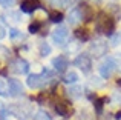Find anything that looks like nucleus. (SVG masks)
Wrapping results in <instances>:
<instances>
[{"mask_svg":"<svg viewBox=\"0 0 121 120\" xmlns=\"http://www.w3.org/2000/svg\"><path fill=\"white\" fill-rule=\"evenodd\" d=\"M34 120H52L49 114H48L46 111H43V109H40V111L35 112V115H34Z\"/></svg>","mask_w":121,"mask_h":120,"instance_id":"obj_18","label":"nucleus"},{"mask_svg":"<svg viewBox=\"0 0 121 120\" xmlns=\"http://www.w3.org/2000/svg\"><path fill=\"white\" fill-rule=\"evenodd\" d=\"M63 14L61 12H58V11H51L49 12V20L51 22H54V23H61L63 22Z\"/></svg>","mask_w":121,"mask_h":120,"instance_id":"obj_15","label":"nucleus"},{"mask_svg":"<svg viewBox=\"0 0 121 120\" xmlns=\"http://www.w3.org/2000/svg\"><path fill=\"white\" fill-rule=\"evenodd\" d=\"M8 91L11 97H18L23 94V85L17 78H9L8 80Z\"/></svg>","mask_w":121,"mask_h":120,"instance_id":"obj_8","label":"nucleus"},{"mask_svg":"<svg viewBox=\"0 0 121 120\" xmlns=\"http://www.w3.org/2000/svg\"><path fill=\"white\" fill-rule=\"evenodd\" d=\"M55 111H57V114L61 115V117H68L71 109H69V105H66L65 102H58V103H55Z\"/></svg>","mask_w":121,"mask_h":120,"instance_id":"obj_12","label":"nucleus"},{"mask_svg":"<svg viewBox=\"0 0 121 120\" xmlns=\"http://www.w3.org/2000/svg\"><path fill=\"white\" fill-rule=\"evenodd\" d=\"M100 75L103 78H109L110 75L113 74V71L117 69V62H115V59L113 57H106L101 62V65H100Z\"/></svg>","mask_w":121,"mask_h":120,"instance_id":"obj_3","label":"nucleus"},{"mask_svg":"<svg viewBox=\"0 0 121 120\" xmlns=\"http://www.w3.org/2000/svg\"><path fill=\"white\" fill-rule=\"evenodd\" d=\"M51 54V46L48 45V43H40V55L41 57H46V55Z\"/></svg>","mask_w":121,"mask_h":120,"instance_id":"obj_20","label":"nucleus"},{"mask_svg":"<svg viewBox=\"0 0 121 120\" xmlns=\"http://www.w3.org/2000/svg\"><path fill=\"white\" fill-rule=\"evenodd\" d=\"M15 0H0V6H3V8H11V6H14Z\"/></svg>","mask_w":121,"mask_h":120,"instance_id":"obj_22","label":"nucleus"},{"mask_svg":"<svg viewBox=\"0 0 121 120\" xmlns=\"http://www.w3.org/2000/svg\"><path fill=\"white\" fill-rule=\"evenodd\" d=\"M9 69H11L12 72H15V74H28V72H29V63L25 59L18 57V59H15V60L11 62Z\"/></svg>","mask_w":121,"mask_h":120,"instance_id":"obj_6","label":"nucleus"},{"mask_svg":"<svg viewBox=\"0 0 121 120\" xmlns=\"http://www.w3.org/2000/svg\"><path fill=\"white\" fill-rule=\"evenodd\" d=\"M75 37L80 42H87L89 40V31L87 29H77L75 31Z\"/></svg>","mask_w":121,"mask_h":120,"instance_id":"obj_16","label":"nucleus"},{"mask_svg":"<svg viewBox=\"0 0 121 120\" xmlns=\"http://www.w3.org/2000/svg\"><path fill=\"white\" fill-rule=\"evenodd\" d=\"M74 65L77 66V68H80L84 74H89L92 69V59L89 54H86V52H83V54H78L77 57L74 60Z\"/></svg>","mask_w":121,"mask_h":120,"instance_id":"obj_4","label":"nucleus"},{"mask_svg":"<svg viewBox=\"0 0 121 120\" xmlns=\"http://www.w3.org/2000/svg\"><path fill=\"white\" fill-rule=\"evenodd\" d=\"M0 96L6 97L9 96V91H8V83H6L3 78H0Z\"/></svg>","mask_w":121,"mask_h":120,"instance_id":"obj_21","label":"nucleus"},{"mask_svg":"<svg viewBox=\"0 0 121 120\" xmlns=\"http://www.w3.org/2000/svg\"><path fill=\"white\" fill-rule=\"evenodd\" d=\"M81 20H83V12H81L80 6H77V8H72V9H71V12H69V15H68V22H69V25L75 26V25H78Z\"/></svg>","mask_w":121,"mask_h":120,"instance_id":"obj_10","label":"nucleus"},{"mask_svg":"<svg viewBox=\"0 0 121 120\" xmlns=\"http://www.w3.org/2000/svg\"><path fill=\"white\" fill-rule=\"evenodd\" d=\"M9 36H11V39H15V37H22V32L18 29H11Z\"/></svg>","mask_w":121,"mask_h":120,"instance_id":"obj_25","label":"nucleus"},{"mask_svg":"<svg viewBox=\"0 0 121 120\" xmlns=\"http://www.w3.org/2000/svg\"><path fill=\"white\" fill-rule=\"evenodd\" d=\"M52 66L58 74H63L69 66V59L66 55H57L55 59H52Z\"/></svg>","mask_w":121,"mask_h":120,"instance_id":"obj_7","label":"nucleus"},{"mask_svg":"<svg viewBox=\"0 0 121 120\" xmlns=\"http://www.w3.org/2000/svg\"><path fill=\"white\" fill-rule=\"evenodd\" d=\"M98 80H100L98 77H92V78H91V85H95L97 88H101V86L104 85V82H98Z\"/></svg>","mask_w":121,"mask_h":120,"instance_id":"obj_24","label":"nucleus"},{"mask_svg":"<svg viewBox=\"0 0 121 120\" xmlns=\"http://www.w3.org/2000/svg\"><path fill=\"white\" fill-rule=\"evenodd\" d=\"M41 26H43V22H40V20H35L34 23H31V25H29L28 31H29L31 34H37V32H39V31L41 29Z\"/></svg>","mask_w":121,"mask_h":120,"instance_id":"obj_17","label":"nucleus"},{"mask_svg":"<svg viewBox=\"0 0 121 120\" xmlns=\"http://www.w3.org/2000/svg\"><path fill=\"white\" fill-rule=\"evenodd\" d=\"M95 26H97L98 32H103L106 36L112 37L113 29H115V18L112 15H109L107 12L101 11V12H98L97 18H95Z\"/></svg>","mask_w":121,"mask_h":120,"instance_id":"obj_1","label":"nucleus"},{"mask_svg":"<svg viewBox=\"0 0 121 120\" xmlns=\"http://www.w3.org/2000/svg\"><path fill=\"white\" fill-rule=\"evenodd\" d=\"M106 97H98V99H95L94 100V108H95V112H97L98 115L103 112V106H104V103H106Z\"/></svg>","mask_w":121,"mask_h":120,"instance_id":"obj_14","label":"nucleus"},{"mask_svg":"<svg viewBox=\"0 0 121 120\" xmlns=\"http://www.w3.org/2000/svg\"><path fill=\"white\" fill-rule=\"evenodd\" d=\"M107 43L106 42H103V40H97V42H94L91 45V54H94L95 57H101V55H104L107 52Z\"/></svg>","mask_w":121,"mask_h":120,"instance_id":"obj_9","label":"nucleus"},{"mask_svg":"<svg viewBox=\"0 0 121 120\" xmlns=\"http://www.w3.org/2000/svg\"><path fill=\"white\" fill-rule=\"evenodd\" d=\"M68 94H69V97H72V99H78V97L81 96V88L72 86V88H69V89H68Z\"/></svg>","mask_w":121,"mask_h":120,"instance_id":"obj_19","label":"nucleus"},{"mask_svg":"<svg viewBox=\"0 0 121 120\" xmlns=\"http://www.w3.org/2000/svg\"><path fill=\"white\" fill-rule=\"evenodd\" d=\"M63 82H65V83H68V85L77 83V82H78V74H77V72H74V71L66 72V74L63 75Z\"/></svg>","mask_w":121,"mask_h":120,"instance_id":"obj_13","label":"nucleus"},{"mask_svg":"<svg viewBox=\"0 0 121 120\" xmlns=\"http://www.w3.org/2000/svg\"><path fill=\"white\" fill-rule=\"evenodd\" d=\"M39 8H40L39 0H23V2L20 3V9L23 12H26V14H31V12H34Z\"/></svg>","mask_w":121,"mask_h":120,"instance_id":"obj_11","label":"nucleus"},{"mask_svg":"<svg viewBox=\"0 0 121 120\" xmlns=\"http://www.w3.org/2000/svg\"><path fill=\"white\" fill-rule=\"evenodd\" d=\"M48 78H52V72L44 68L41 74H29L26 83L31 89H39V88H43L44 85H48V82H49Z\"/></svg>","mask_w":121,"mask_h":120,"instance_id":"obj_2","label":"nucleus"},{"mask_svg":"<svg viewBox=\"0 0 121 120\" xmlns=\"http://www.w3.org/2000/svg\"><path fill=\"white\" fill-rule=\"evenodd\" d=\"M110 40H112V45L117 46V45H120V42H121V36L120 34H113V36L110 37Z\"/></svg>","mask_w":121,"mask_h":120,"instance_id":"obj_23","label":"nucleus"},{"mask_svg":"<svg viewBox=\"0 0 121 120\" xmlns=\"http://www.w3.org/2000/svg\"><path fill=\"white\" fill-rule=\"evenodd\" d=\"M3 37H5V31H3V26L0 23V39H3Z\"/></svg>","mask_w":121,"mask_h":120,"instance_id":"obj_26","label":"nucleus"},{"mask_svg":"<svg viewBox=\"0 0 121 120\" xmlns=\"http://www.w3.org/2000/svg\"><path fill=\"white\" fill-rule=\"evenodd\" d=\"M68 37H69L68 28L66 26H58L52 32V42L55 43L57 46H65L66 42H68Z\"/></svg>","mask_w":121,"mask_h":120,"instance_id":"obj_5","label":"nucleus"}]
</instances>
